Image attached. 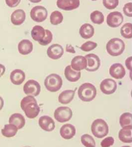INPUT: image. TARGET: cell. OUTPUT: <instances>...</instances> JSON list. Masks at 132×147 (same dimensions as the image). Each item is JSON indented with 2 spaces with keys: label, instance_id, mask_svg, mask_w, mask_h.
Masks as SVG:
<instances>
[{
  "label": "cell",
  "instance_id": "cb8c5ba5",
  "mask_svg": "<svg viewBox=\"0 0 132 147\" xmlns=\"http://www.w3.org/2000/svg\"><path fill=\"white\" fill-rule=\"evenodd\" d=\"M94 30L92 26L90 24H85L81 27L79 34L84 39H89L93 36Z\"/></svg>",
  "mask_w": 132,
  "mask_h": 147
},
{
  "label": "cell",
  "instance_id": "7a4b0ae2",
  "mask_svg": "<svg viewBox=\"0 0 132 147\" xmlns=\"http://www.w3.org/2000/svg\"><path fill=\"white\" fill-rule=\"evenodd\" d=\"M78 95L82 101L90 102L96 97V89L90 83H84L79 88Z\"/></svg>",
  "mask_w": 132,
  "mask_h": 147
},
{
  "label": "cell",
  "instance_id": "74e56055",
  "mask_svg": "<svg viewBox=\"0 0 132 147\" xmlns=\"http://www.w3.org/2000/svg\"><path fill=\"white\" fill-rule=\"evenodd\" d=\"M7 5L10 7H14L18 5L20 3V1H6Z\"/></svg>",
  "mask_w": 132,
  "mask_h": 147
},
{
  "label": "cell",
  "instance_id": "83f0119b",
  "mask_svg": "<svg viewBox=\"0 0 132 147\" xmlns=\"http://www.w3.org/2000/svg\"><path fill=\"white\" fill-rule=\"evenodd\" d=\"M119 123L122 127L128 125H132V115L129 112L124 113L119 119Z\"/></svg>",
  "mask_w": 132,
  "mask_h": 147
},
{
  "label": "cell",
  "instance_id": "d6a6232c",
  "mask_svg": "<svg viewBox=\"0 0 132 147\" xmlns=\"http://www.w3.org/2000/svg\"><path fill=\"white\" fill-rule=\"evenodd\" d=\"M45 36L40 42H39L41 45L46 46L52 42L53 38V35L52 32L48 30H45Z\"/></svg>",
  "mask_w": 132,
  "mask_h": 147
},
{
  "label": "cell",
  "instance_id": "b9f144b4",
  "mask_svg": "<svg viewBox=\"0 0 132 147\" xmlns=\"http://www.w3.org/2000/svg\"><path fill=\"white\" fill-rule=\"evenodd\" d=\"M4 105V102H3V99L2 97H0V110H2Z\"/></svg>",
  "mask_w": 132,
  "mask_h": 147
},
{
  "label": "cell",
  "instance_id": "d4e9b609",
  "mask_svg": "<svg viewBox=\"0 0 132 147\" xmlns=\"http://www.w3.org/2000/svg\"><path fill=\"white\" fill-rule=\"evenodd\" d=\"M74 94L75 91L72 90L64 91L59 96V102L64 105L69 104L74 99Z\"/></svg>",
  "mask_w": 132,
  "mask_h": 147
},
{
  "label": "cell",
  "instance_id": "3957f363",
  "mask_svg": "<svg viewBox=\"0 0 132 147\" xmlns=\"http://www.w3.org/2000/svg\"><path fill=\"white\" fill-rule=\"evenodd\" d=\"M125 45L123 41L118 38L111 39L106 45L107 52L114 57L121 55L125 50Z\"/></svg>",
  "mask_w": 132,
  "mask_h": 147
},
{
  "label": "cell",
  "instance_id": "ffe728a7",
  "mask_svg": "<svg viewBox=\"0 0 132 147\" xmlns=\"http://www.w3.org/2000/svg\"><path fill=\"white\" fill-rule=\"evenodd\" d=\"M25 19V12L20 9L15 10L11 15V21L14 25H22Z\"/></svg>",
  "mask_w": 132,
  "mask_h": 147
},
{
  "label": "cell",
  "instance_id": "e575fe53",
  "mask_svg": "<svg viewBox=\"0 0 132 147\" xmlns=\"http://www.w3.org/2000/svg\"><path fill=\"white\" fill-rule=\"evenodd\" d=\"M119 1L117 0H104L103 3L104 7L108 9H115L119 5Z\"/></svg>",
  "mask_w": 132,
  "mask_h": 147
},
{
  "label": "cell",
  "instance_id": "d590c367",
  "mask_svg": "<svg viewBox=\"0 0 132 147\" xmlns=\"http://www.w3.org/2000/svg\"><path fill=\"white\" fill-rule=\"evenodd\" d=\"M114 143L113 137H108L103 139L101 142V146L103 147H109L113 145Z\"/></svg>",
  "mask_w": 132,
  "mask_h": 147
},
{
  "label": "cell",
  "instance_id": "8992f818",
  "mask_svg": "<svg viewBox=\"0 0 132 147\" xmlns=\"http://www.w3.org/2000/svg\"><path fill=\"white\" fill-rule=\"evenodd\" d=\"M72 112L70 108L67 107H61L57 108L54 113L55 119L60 123H64L70 120Z\"/></svg>",
  "mask_w": 132,
  "mask_h": 147
},
{
  "label": "cell",
  "instance_id": "e0dca14e",
  "mask_svg": "<svg viewBox=\"0 0 132 147\" xmlns=\"http://www.w3.org/2000/svg\"><path fill=\"white\" fill-rule=\"evenodd\" d=\"M119 139L123 143H130L132 142V125L122 127L119 134Z\"/></svg>",
  "mask_w": 132,
  "mask_h": 147
},
{
  "label": "cell",
  "instance_id": "4fadbf2b",
  "mask_svg": "<svg viewBox=\"0 0 132 147\" xmlns=\"http://www.w3.org/2000/svg\"><path fill=\"white\" fill-rule=\"evenodd\" d=\"M39 125L41 129L46 131H52L55 129L54 120L48 116H41L39 120Z\"/></svg>",
  "mask_w": 132,
  "mask_h": 147
},
{
  "label": "cell",
  "instance_id": "6da1fadb",
  "mask_svg": "<svg viewBox=\"0 0 132 147\" xmlns=\"http://www.w3.org/2000/svg\"><path fill=\"white\" fill-rule=\"evenodd\" d=\"M21 107L27 117L30 119H34L37 117L40 111L37 101L32 96H27L22 99Z\"/></svg>",
  "mask_w": 132,
  "mask_h": 147
},
{
  "label": "cell",
  "instance_id": "ab89813d",
  "mask_svg": "<svg viewBox=\"0 0 132 147\" xmlns=\"http://www.w3.org/2000/svg\"><path fill=\"white\" fill-rule=\"evenodd\" d=\"M66 52L70 53L72 54H75V51L74 50V47H72L71 45H67L66 47Z\"/></svg>",
  "mask_w": 132,
  "mask_h": 147
},
{
  "label": "cell",
  "instance_id": "8fae6325",
  "mask_svg": "<svg viewBox=\"0 0 132 147\" xmlns=\"http://www.w3.org/2000/svg\"><path fill=\"white\" fill-rule=\"evenodd\" d=\"M102 92L106 95L114 93L117 88V84L115 80L111 79H107L103 80L100 85Z\"/></svg>",
  "mask_w": 132,
  "mask_h": 147
},
{
  "label": "cell",
  "instance_id": "4dcf8cb0",
  "mask_svg": "<svg viewBox=\"0 0 132 147\" xmlns=\"http://www.w3.org/2000/svg\"><path fill=\"white\" fill-rule=\"evenodd\" d=\"M63 20L62 14L59 11L52 12L50 16V23L54 25H57L62 23Z\"/></svg>",
  "mask_w": 132,
  "mask_h": 147
},
{
  "label": "cell",
  "instance_id": "60d3db41",
  "mask_svg": "<svg viewBox=\"0 0 132 147\" xmlns=\"http://www.w3.org/2000/svg\"><path fill=\"white\" fill-rule=\"evenodd\" d=\"M5 71V66L0 64V78L3 76Z\"/></svg>",
  "mask_w": 132,
  "mask_h": 147
},
{
  "label": "cell",
  "instance_id": "44dd1931",
  "mask_svg": "<svg viewBox=\"0 0 132 147\" xmlns=\"http://www.w3.org/2000/svg\"><path fill=\"white\" fill-rule=\"evenodd\" d=\"M65 76L67 80L70 82H76L81 77L80 71L73 70L70 65H68L65 69Z\"/></svg>",
  "mask_w": 132,
  "mask_h": 147
},
{
  "label": "cell",
  "instance_id": "8d00e7d4",
  "mask_svg": "<svg viewBox=\"0 0 132 147\" xmlns=\"http://www.w3.org/2000/svg\"><path fill=\"white\" fill-rule=\"evenodd\" d=\"M132 3H126L124 7L123 10L124 13L128 17H132Z\"/></svg>",
  "mask_w": 132,
  "mask_h": 147
},
{
  "label": "cell",
  "instance_id": "ba28073f",
  "mask_svg": "<svg viewBox=\"0 0 132 147\" xmlns=\"http://www.w3.org/2000/svg\"><path fill=\"white\" fill-rule=\"evenodd\" d=\"M23 91L27 95L37 96L41 91V86L37 81L30 80L23 85Z\"/></svg>",
  "mask_w": 132,
  "mask_h": 147
},
{
  "label": "cell",
  "instance_id": "1f68e13d",
  "mask_svg": "<svg viewBox=\"0 0 132 147\" xmlns=\"http://www.w3.org/2000/svg\"><path fill=\"white\" fill-rule=\"evenodd\" d=\"M82 144L85 147H95V142L94 138L88 134H84L81 138Z\"/></svg>",
  "mask_w": 132,
  "mask_h": 147
},
{
  "label": "cell",
  "instance_id": "2e32d148",
  "mask_svg": "<svg viewBox=\"0 0 132 147\" xmlns=\"http://www.w3.org/2000/svg\"><path fill=\"white\" fill-rule=\"evenodd\" d=\"M80 5V1L78 0L60 1H57V7L63 10H72L77 9Z\"/></svg>",
  "mask_w": 132,
  "mask_h": 147
},
{
  "label": "cell",
  "instance_id": "52a82bcc",
  "mask_svg": "<svg viewBox=\"0 0 132 147\" xmlns=\"http://www.w3.org/2000/svg\"><path fill=\"white\" fill-rule=\"evenodd\" d=\"M32 19L38 23L43 22L47 19L48 11L45 7L37 5L31 9L30 13Z\"/></svg>",
  "mask_w": 132,
  "mask_h": 147
},
{
  "label": "cell",
  "instance_id": "9c48e42d",
  "mask_svg": "<svg viewBox=\"0 0 132 147\" xmlns=\"http://www.w3.org/2000/svg\"><path fill=\"white\" fill-rule=\"evenodd\" d=\"M87 59V65L86 70L89 72H94L97 71L101 66V60L97 55L90 54L86 55Z\"/></svg>",
  "mask_w": 132,
  "mask_h": 147
},
{
  "label": "cell",
  "instance_id": "f35d334b",
  "mask_svg": "<svg viewBox=\"0 0 132 147\" xmlns=\"http://www.w3.org/2000/svg\"><path fill=\"white\" fill-rule=\"evenodd\" d=\"M125 64L128 69L131 71L132 70V57H128L125 61Z\"/></svg>",
  "mask_w": 132,
  "mask_h": 147
},
{
  "label": "cell",
  "instance_id": "5bb4252c",
  "mask_svg": "<svg viewBox=\"0 0 132 147\" xmlns=\"http://www.w3.org/2000/svg\"><path fill=\"white\" fill-rule=\"evenodd\" d=\"M64 54L63 47L57 44H53L47 50V55L50 59L56 60L60 59Z\"/></svg>",
  "mask_w": 132,
  "mask_h": 147
},
{
  "label": "cell",
  "instance_id": "603a6c76",
  "mask_svg": "<svg viewBox=\"0 0 132 147\" xmlns=\"http://www.w3.org/2000/svg\"><path fill=\"white\" fill-rule=\"evenodd\" d=\"M33 50V44L29 40L23 39L19 42L18 51L22 55H27Z\"/></svg>",
  "mask_w": 132,
  "mask_h": 147
},
{
  "label": "cell",
  "instance_id": "4316f807",
  "mask_svg": "<svg viewBox=\"0 0 132 147\" xmlns=\"http://www.w3.org/2000/svg\"><path fill=\"white\" fill-rule=\"evenodd\" d=\"M18 129L16 126L12 124L5 125L4 128L2 129V134L5 137H13L17 134Z\"/></svg>",
  "mask_w": 132,
  "mask_h": 147
},
{
  "label": "cell",
  "instance_id": "f546056e",
  "mask_svg": "<svg viewBox=\"0 0 132 147\" xmlns=\"http://www.w3.org/2000/svg\"><path fill=\"white\" fill-rule=\"evenodd\" d=\"M121 33L122 36L127 39L132 38V24L131 23H126L121 29Z\"/></svg>",
  "mask_w": 132,
  "mask_h": 147
},
{
  "label": "cell",
  "instance_id": "7c38bea8",
  "mask_svg": "<svg viewBox=\"0 0 132 147\" xmlns=\"http://www.w3.org/2000/svg\"><path fill=\"white\" fill-rule=\"evenodd\" d=\"M109 73L112 77L115 79H121L126 74L125 69L121 63H115L111 66Z\"/></svg>",
  "mask_w": 132,
  "mask_h": 147
},
{
  "label": "cell",
  "instance_id": "836d02e7",
  "mask_svg": "<svg viewBox=\"0 0 132 147\" xmlns=\"http://www.w3.org/2000/svg\"><path fill=\"white\" fill-rule=\"evenodd\" d=\"M97 44L95 42L92 41H87L85 43H84L80 47V49L84 52H89L90 51L94 50L97 47Z\"/></svg>",
  "mask_w": 132,
  "mask_h": 147
},
{
  "label": "cell",
  "instance_id": "d6986e66",
  "mask_svg": "<svg viewBox=\"0 0 132 147\" xmlns=\"http://www.w3.org/2000/svg\"><path fill=\"white\" fill-rule=\"evenodd\" d=\"M25 74L20 69L14 70L10 74V80L15 85H20L25 80Z\"/></svg>",
  "mask_w": 132,
  "mask_h": 147
},
{
  "label": "cell",
  "instance_id": "30bf717a",
  "mask_svg": "<svg viewBox=\"0 0 132 147\" xmlns=\"http://www.w3.org/2000/svg\"><path fill=\"white\" fill-rule=\"evenodd\" d=\"M123 19V16L120 12H112L107 16V23L110 27L117 28L121 25Z\"/></svg>",
  "mask_w": 132,
  "mask_h": 147
},
{
  "label": "cell",
  "instance_id": "5b68a950",
  "mask_svg": "<svg viewBox=\"0 0 132 147\" xmlns=\"http://www.w3.org/2000/svg\"><path fill=\"white\" fill-rule=\"evenodd\" d=\"M44 84L48 90L51 92H57L62 87L63 80L60 76L52 74L46 78Z\"/></svg>",
  "mask_w": 132,
  "mask_h": 147
},
{
  "label": "cell",
  "instance_id": "f1b7e54d",
  "mask_svg": "<svg viewBox=\"0 0 132 147\" xmlns=\"http://www.w3.org/2000/svg\"><path fill=\"white\" fill-rule=\"evenodd\" d=\"M90 20L92 23L96 24H101L104 21V16L102 12L98 10L92 12L90 15Z\"/></svg>",
  "mask_w": 132,
  "mask_h": 147
},
{
  "label": "cell",
  "instance_id": "484cf974",
  "mask_svg": "<svg viewBox=\"0 0 132 147\" xmlns=\"http://www.w3.org/2000/svg\"><path fill=\"white\" fill-rule=\"evenodd\" d=\"M45 30L40 26H35L31 32L32 38L34 40L40 42L45 36Z\"/></svg>",
  "mask_w": 132,
  "mask_h": 147
},
{
  "label": "cell",
  "instance_id": "9a60e30c",
  "mask_svg": "<svg viewBox=\"0 0 132 147\" xmlns=\"http://www.w3.org/2000/svg\"><path fill=\"white\" fill-rule=\"evenodd\" d=\"M87 65V59L85 57L78 55L72 59L70 66L75 71H80L86 68Z\"/></svg>",
  "mask_w": 132,
  "mask_h": 147
},
{
  "label": "cell",
  "instance_id": "7402d4cb",
  "mask_svg": "<svg viewBox=\"0 0 132 147\" xmlns=\"http://www.w3.org/2000/svg\"><path fill=\"white\" fill-rule=\"evenodd\" d=\"M9 123L16 126L18 129H20L25 125V118L21 114L14 113L9 118Z\"/></svg>",
  "mask_w": 132,
  "mask_h": 147
},
{
  "label": "cell",
  "instance_id": "277c9868",
  "mask_svg": "<svg viewBox=\"0 0 132 147\" xmlns=\"http://www.w3.org/2000/svg\"><path fill=\"white\" fill-rule=\"evenodd\" d=\"M92 134L95 137L102 138L107 136L109 132V127L107 123L101 119L94 121L91 127Z\"/></svg>",
  "mask_w": 132,
  "mask_h": 147
},
{
  "label": "cell",
  "instance_id": "ac0fdd59",
  "mask_svg": "<svg viewBox=\"0 0 132 147\" xmlns=\"http://www.w3.org/2000/svg\"><path fill=\"white\" fill-rule=\"evenodd\" d=\"M76 130L74 126L70 124L64 125L60 130L61 136L67 140L70 139L74 136Z\"/></svg>",
  "mask_w": 132,
  "mask_h": 147
}]
</instances>
